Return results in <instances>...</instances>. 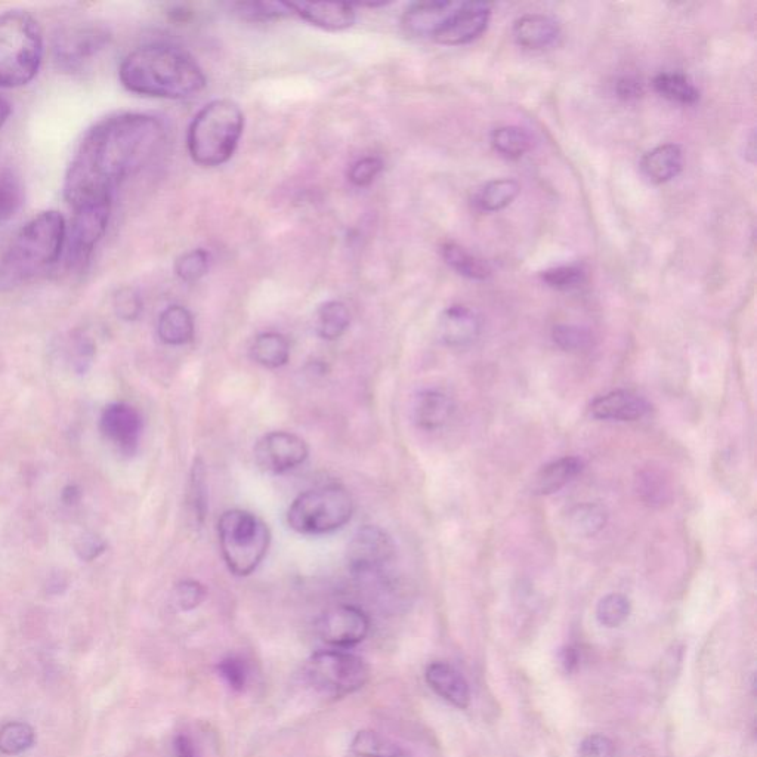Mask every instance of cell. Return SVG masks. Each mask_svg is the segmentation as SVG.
Masks as SVG:
<instances>
[{
	"label": "cell",
	"instance_id": "cell-37",
	"mask_svg": "<svg viewBox=\"0 0 757 757\" xmlns=\"http://www.w3.org/2000/svg\"><path fill=\"white\" fill-rule=\"evenodd\" d=\"M188 503H190L194 518L202 525L207 512V484L205 463L200 457L194 460L193 468H191Z\"/></svg>",
	"mask_w": 757,
	"mask_h": 757
},
{
	"label": "cell",
	"instance_id": "cell-45",
	"mask_svg": "<svg viewBox=\"0 0 757 757\" xmlns=\"http://www.w3.org/2000/svg\"><path fill=\"white\" fill-rule=\"evenodd\" d=\"M382 171V159L375 156H367L352 163L351 168H349L348 179L355 187H369V185H372L376 181V178H378Z\"/></svg>",
	"mask_w": 757,
	"mask_h": 757
},
{
	"label": "cell",
	"instance_id": "cell-26",
	"mask_svg": "<svg viewBox=\"0 0 757 757\" xmlns=\"http://www.w3.org/2000/svg\"><path fill=\"white\" fill-rule=\"evenodd\" d=\"M639 499L651 508H663L673 497L670 478L661 468L648 466L638 472L635 480Z\"/></svg>",
	"mask_w": 757,
	"mask_h": 757
},
{
	"label": "cell",
	"instance_id": "cell-31",
	"mask_svg": "<svg viewBox=\"0 0 757 757\" xmlns=\"http://www.w3.org/2000/svg\"><path fill=\"white\" fill-rule=\"evenodd\" d=\"M655 92L666 100L681 105H694L700 100V91L688 76L682 73H660L654 77Z\"/></svg>",
	"mask_w": 757,
	"mask_h": 757
},
{
	"label": "cell",
	"instance_id": "cell-33",
	"mask_svg": "<svg viewBox=\"0 0 757 757\" xmlns=\"http://www.w3.org/2000/svg\"><path fill=\"white\" fill-rule=\"evenodd\" d=\"M351 752L358 757H404L403 747L392 741L391 738L372 731L363 729L355 734L351 743Z\"/></svg>",
	"mask_w": 757,
	"mask_h": 757
},
{
	"label": "cell",
	"instance_id": "cell-32",
	"mask_svg": "<svg viewBox=\"0 0 757 757\" xmlns=\"http://www.w3.org/2000/svg\"><path fill=\"white\" fill-rule=\"evenodd\" d=\"M608 511L601 503H582L568 512V527L579 537H593L604 530Z\"/></svg>",
	"mask_w": 757,
	"mask_h": 757
},
{
	"label": "cell",
	"instance_id": "cell-35",
	"mask_svg": "<svg viewBox=\"0 0 757 757\" xmlns=\"http://www.w3.org/2000/svg\"><path fill=\"white\" fill-rule=\"evenodd\" d=\"M491 145L506 159H519L533 147V138L519 126H502L491 134Z\"/></svg>",
	"mask_w": 757,
	"mask_h": 757
},
{
	"label": "cell",
	"instance_id": "cell-10",
	"mask_svg": "<svg viewBox=\"0 0 757 757\" xmlns=\"http://www.w3.org/2000/svg\"><path fill=\"white\" fill-rule=\"evenodd\" d=\"M392 537L375 525H364L352 537L346 551L349 571L357 576H372L394 559Z\"/></svg>",
	"mask_w": 757,
	"mask_h": 757
},
{
	"label": "cell",
	"instance_id": "cell-40",
	"mask_svg": "<svg viewBox=\"0 0 757 757\" xmlns=\"http://www.w3.org/2000/svg\"><path fill=\"white\" fill-rule=\"evenodd\" d=\"M553 342L564 351H586L593 344V336L585 327L558 324L553 327Z\"/></svg>",
	"mask_w": 757,
	"mask_h": 757
},
{
	"label": "cell",
	"instance_id": "cell-18",
	"mask_svg": "<svg viewBox=\"0 0 757 757\" xmlns=\"http://www.w3.org/2000/svg\"><path fill=\"white\" fill-rule=\"evenodd\" d=\"M426 682L441 698L457 709H468L471 704V688L465 676L443 661L429 664L425 673Z\"/></svg>",
	"mask_w": 757,
	"mask_h": 757
},
{
	"label": "cell",
	"instance_id": "cell-9",
	"mask_svg": "<svg viewBox=\"0 0 757 757\" xmlns=\"http://www.w3.org/2000/svg\"><path fill=\"white\" fill-rule=\"evenodd\" d=\"M111 202L91 203L74 209L70 228L67 227L66 247L70 267H83L91 258L97 244L107 231L111 216Z\"/></svg>",
	"mask_w": 757,
	"mask_h": 757
},
{
	"label": "cell",
	"instance_id": "cell-34",
	"mask_svg": "<svg viewBox=\"0 0 757 757\" xmlns=\"http://www.w3.org/2000/svg\"><path fill=\"white\" fill-rule=\"evenodd\" d=\"M24 185L11 169H0V225L11 221L24 205Z\"/></svg>",
	"mask_w": 757,
	"mask_h": 757
},
{
	"label": "cell",
	"instance_id": "cell-38",
	"mask_svg": "<svg viewBox=\"0 0 757 757\" xmlns=\"http://www.w3.org/2000/svg\"><path fill=\"white\" fill-rule=\"evenodd\" d=\"M234 8L241 18L250 21L280 20L295 14L292 3L286 2H239Z\"/></svg>",
	"mask_w": 757,
	"mask_h": 757
},
{
	"label": "cell",
	"instance_id": "cell-30",
	"mask_svg": "<svg viewBox=\"0 0 757 757\" xmlns=\"http://www.w3.org/2000/svg\"><path fill=\"white\" fill-rule=\"evenodd\" d=\"M351 324V312L341 301H329L321 305L315 318V330L324 341H338Z\"/></svg>",
	"mask_w": 757,
	"mask_h": 757
},
{
	"label": "cell",
	"instance_id": "cell-43",
	"mask_svg": "<svg viewBox=\"0 0 757 757\" xmlns=\"http://www.w3.org/2000/svg\"><path fill=\"white\" fill-rule=\"evenodd\" d=\"M207 596L206 587L197 580H182L175 587L173 599L176 607L181 611H193L205 602Z\"/></svg>",
	"mask_w": 757,
	"mask_h": 757
},
{
	"label": "cell",
	"instance_id": "cell-14",
	"mask_svg": "<svg viewBox=\"0 0 757 757\" xmlns=\"http://www.w3.org/2000/svg\"><path fill=\"white\" fill-rule=\"evenodd\" d=\"M490 17V3L459 2L434 36V40L446 46L466 45L487 30Z\"/></svg>",
	"mask_w": 757,
	"mask_h": 757
},
{
	"label": "cell",
	"instance_id": "cell-39",
	"mask_svg": "<svg viewBox=\"0 0 757 757\" xmlns=\"http://www.w3.org/2000/svg\"><path fill=\"white\" fill-rule=\"evenodd\" d=\"M630 610L632 607L626 596L621 593H610L599 601L596 607V619L602 626L614 629L629 619Z\"/></svg>",
	"mask_w": 757,
	"mask_h": 757
},
{
	"label": "cell",
	"instance_id": "cell-8",
	"mask_svg": "<svg viewBox=\"0 0 757 757\" xmlns=\"http://www.w3.org/2000/svg\"><path fill=\"white\" fill-rule=\"evenodd\" d=\"M304 673L310 687L329 698L354 694L370 681L369 664L358 655L339 650L312 654Z\"/></svg>",
	"mask_w": 757,
	"mask_h": 757
},
{
	"label": "cell",
	"instance_id": "cell-24",
	"mask_svg": "<svg viewBox=\"0 0 757 757\" xmlns=\"http://www.w3.org/2000/svg\"><path fill=\"white\" fill-rule=\"evenodd\" d=\"M583 465L576 457H562L555 462L543 466L533 480V493L539 496H549L558 493L568 482L574 480L582 472Z\"/></svg>",
	"mask_w": 757,
	"mask_h": 757
},
{
	"label": "cell",
	"instance_id": "cell-36",
	"mask_svg": "<svg viewBox=\"0 0 757 757\" xmlns=\"http://www.w3.org/2000/svg\"><path fill=\"white\" fill-rule=\"evenodd\" d=\"M35 741V729L27 723L9 722L0 728V753L3 755H21L32 749Z\"/></svg>",
	"mask_w": 757,
	"mask_h": 757
},
{
	"label": "cell",
	"instance_id": "cell-52",
	"mask_svg": "<svg viewBox=\"0 0 757 757\" xmlns=\"http://www.w3.org/2000/svg\"><path fill=\"white\" fill-rule=\"evenodd\" d=\"M80 496H82V493H80V488L77 487V485L70 484L67 485L66 488L63 490V494H61V499H63V502L66 503V505H76L77 502L80 500Z\"/></svg>",
	"mask_w": 757,
	"mask_h": 757
},
{
	"label": "cell",
	"instance_id": "cell-15",
	"mask_svg": "<svg viewBox=\"0 0 757 757\" xmlns=\"http://www.w3.org/2000/svg\"><path fill=\"white\" fill-rule=\"evenodd\" d=\"M142 417L135 407L114 403L105 407L101 416V431L122 453L134 454L142 435Z\"/></svg>",
	"mask_w": 757,
	"mask_h": 757
},
{
	"label": "cell",
	"instance_id": "cell-6",
	"mask_svg": "<svg viewBox=\"0 0 757 757\" xmlns=\"http://www.w3.org/2000/svg\"><path fill=\"white\" fill-rule=\"evenodd\" d=\"M218 537L222 558L237 577L255 573L270 551V528L258 515L243 509H230L222 514Z\"/></svg>",
	"mask_w": 757,
	"mask_h": 757
},
{
	"label": "cell",
	"instance_id": "cell-25",
	"mask_svg": "<svg viewBox=\"0 0 757 757\" xmlns=\"http://www.w3.org/2000/svg\"><path fill=\"white\" fill-rule=\"evenodd\" d=\"M157 333L163 344L187 345L194 338L193 314L181 305H172L160 314Z\"/></svg>",
	"mask_w": 757,
	"mask_h": 757
},
{
	"label": "cell",
	"instance_id": "cell-28",
	"mask_svg": "<svg viewBox=\"0 0 757 757\" xmlns=\"http://www.w3.org/2000/svg\"><path fill=\"white\" fill-rule=\"evenodd\" d=\"M441 255L448 267L469 280L485 281L491 277L490 265L484 259L472 255L465 247L453 241H448L441 246Z\"/></svg>",
	"mask_w": 757,
	"mask_h": 757
},
{
	"label": "cell",
	"instance_id": "cell-51",
	"mask_svg": "<svg viewBox=\"0 0 757 757\" xmlns=\"http://www.w3.org/2000/svg\"><path fill=\"white\" fill-rule=\"evenodd\" d=\"M579 661L580 654L577 648L567 647L565 648V650H562L561 664L565 667V670H567V672H573V670L576 669L577 666H579Z\"/></svg>",
	"mask_w": 757,
	"mask_h": 757
},
{
	"label": "cell",
	"instance_id": "cell-19",
	"mask_svg": "<svg viewBox=\"0 0 757 757\" xmlns=\"http://www.w3.org/2000/svg\"><path fill=\"white\" fill-rule=\"evenodd\" d=\"M459 2H417L410 5L403 15V27L407 35L434 39L451 12Z\"/></svg>",
	"mask_w": 757,
	"mask_h": 757
},
{
	"label": "cell",
	"instance_id": "cell-41",
	"mask_svg": "<svg viewBox=\"0 0 757 757\" xmlns=\"http://www.w3.org/2000/svg\"><path fill=\"white\" fill-rule=\"evenodd\" d=\"M209 265L210 255L205 249L190 250L176 261V276L187 283H194L206 276Z\"/></svg>",
	"mask_w": 757,
	"mask_h": 757
},
{
	"label": "cell",
	"instance_id": "cell-1",
	"mask_svg": "<svg viewBox=\"0 0 757 757\" xmlns=\"http://www.w3.org/2000/svg\"><path fill=\"white\" fill-rule=\"evenodd\" d=\"M166 139L162 120L150 114L123 113L92 126L64 179V197L73 209L113 200L117 188L142 171Z\"/></svg>",
	"mask_w": 757,
	"mask_h": 757
},
{
	"label": "cell",
	"instance_id": "cell-2",
	"mask_svg": "<svg viewBox=\"0 0 757 757\" xmlns=\"http://www.w3.org/2000/svg\"><path fill=\"white\" fill-rule=\"evenodd\" d=\"M120 82L142 97L185 100L205 89L206 76L197 61L178 46H141L123 60Z\"/></svg>",
	"mask_w": 757,
	"mask_h": 757
},
{
	"label": "cell",
	"instance_id": "cell-22",
	"mask_svg": "<svg viewBox=\"0 0 757 757\" xmlns=\"http://www.w3.org/2000/svg\"><path fill=\"white\" fill-rule=\"evenodd\" d=\"M453 413V400L437 389H426L414 398L413 420L420 429H425V431L443 428Z\"/></svg>",
	"mask_w": 757,
	"mask_h": 757
},
{
	"label": "cell",
	"instance_id": "cell-7",
	"mask_svg": "<svg viewBox=\"0 0 757 757\" xmlns=\"http://www.w3.org/2000/svg\"><path fill=\"white\" fill-rule=\"evenodd\" d=\"M354 511V497L344 485L329 484L299 494L287 511V524L299 534L333 533L351 521Z\"/></svg>",
	"mask_w": 757,
	"mask_h": 757
},
{
	"label": "cell",
	"instance_id": "cell-42",
	"mask_svg": "<svg viewBox=\"0 0 757 757\" xmlns=\"http://www.w3.org/2000/svg\"><path fill=\"white\" fill-rule=\"evenodd\" d=\"M586 278V271L580 265H562L542 274V280L556 290L577 289L585 283Z\"/></svg>",
	"mask_w": 757,
	"mask_h": 757
},
{
	"label": "cell",
	"instance_id": "cell-23",
	"mask_svg": "<svg viewBox=\"0 0 757 757\" xmlns=\"http://www.w3.org/2000/svg\"><path fill=\"white\" fill-rule=\"evenodd\" d=\"M684 168V151L678 144H663L648 151L641 162L644 175L654 184L672 181Z\"/></svg>",
	"mask_w": 757,
	"mask_h": 757
},
{
	"label": "cell",
	"instance_id": "cell-20",
	"mask_svg": "<svg viewBox=\"0 0 757 757\" xmlns=\"http://www.w3.org/2000/svg\"><path fill=\"white\" fill-rule=\"evenodd\" d=\"M293 12L312 26L329 32H341L354 26L357 20L354 6L349 3H292Z\"/></svg>",
	"mask_w": 757,
	"mask_h": 757
},
{
	"label": "cell",
	"instance_id": "cell-49",
	"mask_svg": "<svg viewBox=\"0 0 757 757\" xmlns=\"http://www.w3.org/2000/svg\"><path fill=\"white\" fill-rule=\"evenodd\" d=\"M616 91L623 100H636L644 94V86H642L641 80L626 76L621 77L617 82Z\"/></svg>",
	"mask_w": 757,
	"mask_h": 757
},
{
	"label": "cell",
	"instance_id": "cell-47",
	"mask_svg": "<svg viewBox=\"0 0 757 757\" xmlns=\"http://www.w3.org/2000/svg\"><path fill=\"white\" fill-rule=\"evenodd\" d=\"M577 757H616V744L607 735H589L580 744Z\"/></svg>",
	"mask_w": 757,
	"mask_h": 757
},
{
	"label": "cell",
	"instance_id": "cell-48",
	"mask_svg": "<svg viewBox=\"0 0 757 757\" xmlns=\"http://www.w3.org/2000/svg\"><path fill=\"white\" fill-rule=\"evenodd\" d=\"M105 549H107V545H105L104 540L94 533L85 534L74 545L77 556L85 562L94 561L101 553H104Z\"/></svg>",
	"mask_w": 757,
	"mask_h": 757
},
{
	"label": "cell",
	"instance_id": "cell-46",
	"mask_svg": "<svg viewBox=\"0 0 757 757\" xmlns=\"http://www.w3.org/2000/svg\"><path fill=\"white\" fill-rule=\"evenodd\" d=\"M114 310L122 320L135 321L142 312V299L134 289H122L114 296Z\"/></svg>",
	"mask_w": 757,
	"mask_h": 757
},
{
	"label": "cell",
	"instance_id": "cell-3",
	"mask_svg": "<svg viewBox=\"0 0 757 757\" xmlns=\"http://www.w3.org/2000/svg\"><path fill=\"white\" fill-rule=\"evenodd\" d=\"M67 224L55 210L30 219L0 259V283L15 286L45 273L66 249Z\"/></svg>",
	"mask_w": 757,
	"mask_h": 757
},
{
	"label": "cell",
	"instance_id": "cell-29",
	"mask_svg": "<svg viewBox=\"0 0 757 757\" xmlns=\"http://www.w3.org/2000/svg\"><path fill=\"white\" fill-rule=\"evenodd\" d=\"M519 191L521 187L515 179H494L478 191L474 197V205L481 212H499L517 199Z\"/></svg>",
	"mask_w": 757,
	"mask_h": 757
},
{
	"label": "cell",
	"instance_id": "cell-44",
	"mask_svg": "<svg viewBox=\"0 0 757 757\" xmlns=\"http://www.w3.org/2000/svg\"><path fill=\"white\" fill-rule=\"evenodd\" d=\"M218 672L233 691L241 692L247 687L249 669H247L246 661L241 660L237 655H230L219 661Z\"/></svg>",
	"mask_w": 757,
	"mask_h": 757
},
{
	"label": "cell",
	"instance_id": "cell-16",
	"mask_svg": "<svg viewBox=\"0 0 757 757\" xmlns=\"http://www.w3.org/2000/svg\"><path fill=\"white\" fill-rule=\"evenodd\" d=\"M651 406L641 395L630 391H614L596 398L590 404V413L601 420L636 422L650 413Z\"/></svg>",
	"mask_w": 757,
	"mask_h": 757
},
{
	"label": "cell",
	"instance_id": "cell-27",
	"mask_svg": "<svg viewBox=\"0 0 757 757\" xmlns=\"http://www.w3.org/2000/svg\"><path fill=\"white\" fill-rule=\"evenodd\" d=\"M250 357L259 366L280 369L289 363L290 344L286 336L277 332H265L256 336L250 346Z\"/></svg>",
	"mask_w": 757,
	"mask_h": 757
},
{
	"label": "cell",
	"instance_id": "cell-21",
	"mask_svg": "<svg viewBox=\"0 0 757 757\" xmlns=\"http://www.w3.org/2000/svg\"><path fill=\"white\" fill-rule=\"evenodd\" d=\"M514 37L522 48L543 51L558 42L561 37V27L549 15H522L515 21Z\"/></svg>",
	"mask_w": 757,
	"mask_h": 757
},
{
	"label": "cell",
	"instance_id": "cell-53",
	"mask_svg": "<svg viewBox=\"0 0 757 757\" xmlns=\"http://www.w3.org/2000/svg\"><path fill=\"white\" fill-rule=\"evenodd\" d=\"M12 107L9 101L0 94V128L8 122L9 116H11Z\"/></svg>",
	"mask_w": 757,
	"mask_h": 757
},
{
	"label": "cell",
	"instance_id": "cell-50",
	"mask_svg": "<svg viewBox=\"0 0 757 757\" xmlns=\"http://www.w3.org/2000/svg\"><path fill=\"white\" fill-rule=\"evenodd\" d=\"M173 749L176 757H199L193 740L187 735H178L173 741Z\"/></svg>",
	"mask_w": 757,
	"mask_h": 757
},
{
	"label": "cell",
	"instance_id": "cell-17",
	"mask_svg": "<svg viewBox=\"0 0 757 757\" xmlns=\"http://www.w3.org/2000/svg\"><path fill=\"white\" fill-rule=\"evenodd\" d=\"M481 333L478 315L462 305L447 308L438 323L441 342L450 348H465L474 344Z\"/></svg>",
	"mask_w": 757,
	"mask_h": 757
},
{
	"label": "cell",
	"instance_id": "cell-12",
	"mask_svg": "<svg viewBox=\"0 0 757 757\" xmlns=\"http://www.w3.org/2000/svg\"><path fill=\"white\" fill-rule=\"evenodd\" d=\"M107 30L95 24L70 27L55 39V60L63 69L79 70L108 45Z\"/></svg>",
	"mask_w": 757,
	"mask_h": 757
},
{
	"label": "cell",
	"instance_id": "cell-11",
	"mask_svg": "<svg viewBox=\"0 0 757 757\" xmlns=\"http://www.w3.org/2000/svg\"><path fill=\"white\" fill-rule=\"evenodd\" d=\"M310 448L299 435L274 431L264 435L255 446L256 465L268 474H286L307 462Z\"/></svg>",
	"mask_w": 757,
	"mask_h": 757
},
{
	"label": "cell",
	"instance_id": "cell-13",
	"mask_svg": "<svg viewBox=\"0 0 757 757\" xmlns=\"http://www.w3.org/2000/svg\"><path fill=\"white\" fill-rule=\"evenodd\" d=\"M369 632V616L354 605L332 608L317 621V633L321 641L341 650L361 644Z\"/></svg>",
	"mask_w": 757,
	"mask_h": 757
},
{
	"label": "cell",
	"instance_id": "cell-4",
	"mask_svg": "<svg viewBox=\"0 0 757 757\" xmlns=\"http://www.w3.org/2000/svg\"><path fill=\"white\" fill-rule=\"evenodd\" d=\"M244 129V114L230 100L206 104L194 116L187 132L191 159L203 168L225 165L236 153Z\"/></svg>",
	"mask_w": 757,
	"mask_h": 757
},
{
	"label": "cell",
	"instance_id": "cell-5",
	"mask_svg": "<svg viewBox=\"0 0 757 757\" xmlns=\"http://www.w3.org/2000/svg\"><path fill=\"white\" fill-rule=\"evenodd\" d=\"M42 58L43 37L35 18L23 11L0 15V89L29 85Z\"/></svg>",
	"mask_w": 757,
	"mask_h": 757
}]
</instances>
